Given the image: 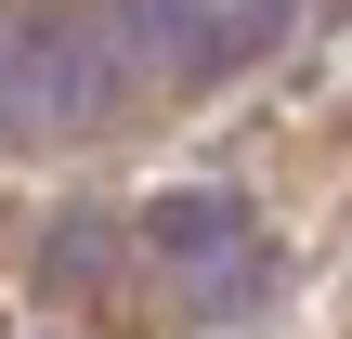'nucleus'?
<instances>
[{"mask_svg": "<svg viewBox=\"0 0 352 339\" xmlns=\"http://www.w3.org/2000/svg\"><path fill=\"white\" fill-rule=\"evenodd\" d=\"M118 91H131V65L104 52L91 13H0V131H13V144L104 131Z\"/></svg>", "mask_w": 352, "mask_h": 339, "instance_id": "obj_1", "label": "nucleus"}, {"mask_svg": "<svg viewBox=\"0 0 352 339\" xmlns=\"http://www.w3.org/2000/svg\"><path fill=\"white\" fill-rule=\"evenodd\" d=\"M91 26H104V52H118L131 78H209V39H196L183 0H104Z\"/></svg>", "mask_w": 352, "mask_h": 339, "instance_id": "obj_2", "label": "nucleus"}, {"mask_svg": "<svg viewBox=\"0 0 352 339\" xmlns=\"http://www.w3.org/2000/svg\"><path fill=\"white\" fill-rule=\"evenodd\" d=\"M235 235H248L235 196H157V209H144V248H157V261H196V274H209Z\"/></svg>", "mask_w": 352, "mask_h": 339, "instance_id": "obj_3", "label": "nucleus"}, {"mask_svg": "<svg viewBox=\"0 0 352 339\" xmlns=\"http://www.w3.org/2000/svg\"><path fill=\"white\" fill-rule=\"evenodd\" d=\"M91 261H104V222H65V235H52V287H78Z\"/></svg>", "mask_w": 352, "mask_h": 339, "instance_id": "obj_4", "label": "nucleus"}]
</instances>
